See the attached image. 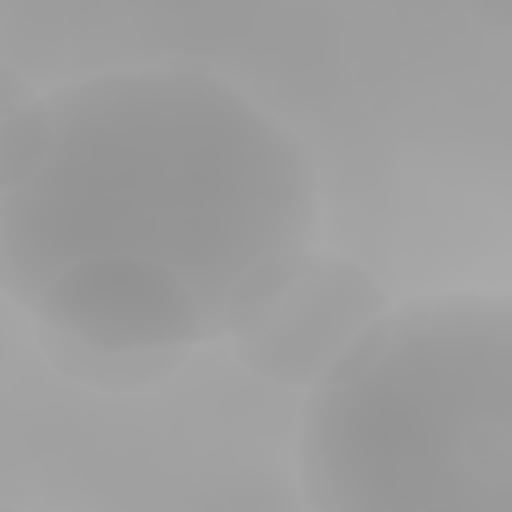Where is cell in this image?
I'll list each match as a JSON object with an SVG mask.
<instances>
[{
	"label": "cell",
	"mask_w": 512,
	"mask_h": 512,
	"mask_svg": "<svg viewBox=\"0 0 512 512\" xmlns=\"http://www.w3.org/2000/svg\"><path fill=\"white\" fill-rule=\"evenodd\" d=\"M48 148L0 188V284L32 300L84 260H152L216 336L244 288L308 248V148L240 88L184 68L84 76L40 96Z\"/></svg>",
	"instance_id": "6da1fadb"
},
{
	"label": "cell",
	"mask_w": 512,
	"mask_h": 512,
	"mask_svg": "<svg viewBox=\"0 0 512 512\" xmlns=\"http://www.w3.org/2000/svg\"><path fill=\"white\" fill-rule=\"evenodd\" d=\"M296 472L316 512H512V292L388 308L312 384Z\"/></svg>",
	"instance_id": "7a4b0ae2"
},
{
	"label": "cell",
	"mask_w": 512,
	"mask_h": 512,
	"mask_svg": "<svg viewBox=\"0 0 512 512\" xmlns=\"http://www.w3.org/2000/svg\"><path fill=\"white\" fill-rule=\"evenodd\" d=\"M384 312L388 296L364 264L340 252L300 248L244 288L224 336L256 376L312 388Z\"/></svg>",
	"instance_id": "3957f363"
},
{
	"label": "cell",
	"mask_w": 512,
	"mask_h": 512,
	"mask_svg": "<svg viewBox=\"0 0 512 512\" xmlns=\"http://www.w3.org/2000/svg\"><path fill=\"white\" fill-rule=\"evenodd\" d=\"M36 320L96 356H144L216 340L192 288L152 260H84L36 300Z\"/></svg>",
	"instance_id": "277c9868"
}]
</instances>
